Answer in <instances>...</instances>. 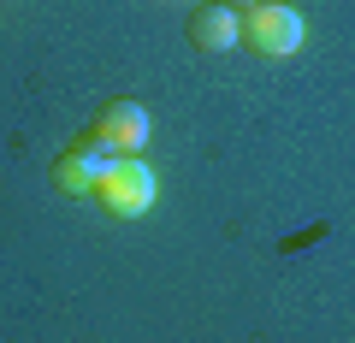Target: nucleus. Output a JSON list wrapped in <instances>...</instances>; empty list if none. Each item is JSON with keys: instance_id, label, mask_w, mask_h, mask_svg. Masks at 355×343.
<instances>
[{"instance_id": "obj_4", "label": "nucleus", "mask_w": 355, "mask_h": 343, "mask_svg": "<svg viewBox=\"0 0 355 343\" xmlns=\"http://www.w3.org/2000/svg\"><path fill=\"white\" fill-rule=\"evenodd\" d=\"M107 166H113V148L89 137V142H77L71 154H60V166H53V184H60L65 195H77V202H83V195H95V190H101Z\"/></svg>"}, {"instance_id": "obj_1", "label": "nucleus", "mask_w": 355, "mask_h": 343, "mask_svg": "<svg viewBox=\"0 0 355 343\" xmlns=\"http://www.w3.org/2000/svg\"><path fill=\"white\" fill-rule=\"evenodd\" d=\"M95 195H101V207L113 219H142L160 202V178H154V166L142 154H113V166H107V178H101Z\"/></svg>"}, {"instance_id": "obj_2", "label": "nucleus", "mask_w": 355, "mask_h": 343, "mask_svg": "<svg viewBox=\"0 0 355 343\" xmlns=\"http://www.w3.org/2000/svg\"><path fill=\"white\" fill-rule=\"evenodd\" d=\"M243 42H249L261 60H291L308 42V24H302L296 6H284V0H261L254 12H243Z\"/></svg>"}, {"instance_id": "obj_5", "label": "nucleus", "mask_w": 355, "mask_h": 343, "mask_svg": "<svg viewBox=\"0 0 355 343\" xmlns=\"http://www.w3.org/2000/svg\"><path fill=\"white\" fill-rule=\"evenodd\" d=\"M190 36H196L202 53H231L243 42V12L225 6V0H219V6H202V12L190 18Z\"/></svg>"}, {"instance_id": "obj_3", "label": "nucleus", "mask_w": 355, "mask_h": 343, "mask_svg": "<svg viewBox=\"0 0 355 343\" xmlns=\"http://www.w3.org/2000/svg\"><path fill=\"white\" fill-rule=\"evenodd\" d=\"M148 137H154V118L142 101H107L95 118V142H107L113 154H142Z\"/></svg>"}, {"instance_id": "obj_6", "label": "nucleus", "mask_w": 355, "mask_h": 343, "mask_svg": "<svg viewBox=\"0 0 355 343\" xmlns=\"http://www.w3.org/2000/svg\"><path fill=\"white\" fill-rule=\"evenodd\" d=\"M254 6H261V0H237V12H254Z\"/></svg>"}]
</instances>
